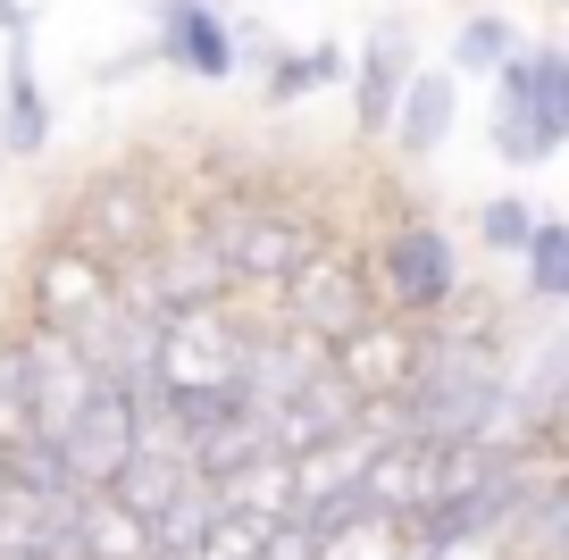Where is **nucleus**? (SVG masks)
Listing matches in <instances>:
<instances>
[{
  "instance_id": "nucleus-14",
  "label": "nucleus",
  "mask_w": 569,
  "mask_h": 560,
  "mask_svg": "<svg viewBox=\"0 0 569 560\" xmlns=\"http://www.w3.org/2000/svg\"><path fill=\"white\" fill-rule=\"evenodd\" d=\"M419 351H427V327H410V318H377V327H360L352 343L336 351V368L369 393V410H386V402H402V393H410Z\"/></svg>"
},
{
  "instance_id": "nucleus-1",
  "label": "nucleus",
  "mask_w": 569,
  "mask_h": 560,
  "mask_svg": "<svg viewBox=\"0 0 569 560\" xmlns=\"http://www.w3.org/2000/svg\"><path fill=\"white\" fill-rule=\"evenodd\" d=\"M486 151L502 168H552L569 151V42L536 34L486 92Z\"/></svg>"
},
{
  "instance_id": "nucleus-27",
  "label": "nucleus",
  "mask_w": 569,
  "mask_h": 560,
  "mask_svg": "<svg viewBox=\"0 0 569 560\" xmlns=\"http://www.w3.org/2000/svg\"><path fill=\"white\" fill-rule=\"evenodd\" d=\"M34 34V0H0V42Z\"/></svg>"
},
{
  "instance_id": "nucleus-17",
  "label": "nucleus",
  "mask_w": 569,
  "mask_h": 560,
  "mask_svg": "<svg viewBox=\"0 0 569 560\" xmlns=\"http://www.w3.org/2000/svg\"><path fill=\"white\" fill-rule=\"evenodd\" d=\"M310 92H352V51L343 42H302V51H277L260 76L268 109H302Z\"/></svg>"
},
{
  "instance_id": "nucleus-16",
  "label": "nucleus",
  "mask_w": 569,
  "mask_h": 560,
  "mask_svg": "<svg viewBox=\"0 0 569 560\" xmlns=\"http://www.w3.org/2000/svg\"><path fill=\"white\" fill-rule=\"evenodd\" d=\"M193 486H201V477H193V460H184L177 443H142V452L126 460V477H118L109 493H118V502L134 510L142 527H160V519H168V510H177Z\"/></svg>"
},
{
  "instance_id": "nucleus-22",
  "label": "nucleus",
  "mask_w": 569,
  "mask_h": 560,
  "mask_svg": "<svg viewBox=\"0 0 569 560\" xmlns=\"http://www.w3.org/2000/svg\"><path fill=\"white\" fill-rule=\"evenodd\" d=\"M536 227H545V210H536L528 193H486L478 201V251L486 260H528Z\"/></svg>"
},
{
  "instance_id": "nucleus-19",
  "label": "nucleus",
  "mask_w": 569,
  "mask_h": 560,
  "mask_svg": "<svg viewBox=\"0 0 569 560\" xmlns=\"http://www.w3.org/2000/svg\"><path fill=\"white\" fill-rule=\"evenodd\" d=\"M76 536H84L92 560H151V527L118 493H76Z\"/></svg>"
},
{
  "instance_id": "nucleus-18",
  "label": "nucleus",
  "mask_w": 569,
  "mask_h": 560,
  "mask_svg": "<svg viewBox=\"0 0 569 560\" xmlns=\"http://www.w3.org/2000/svg\"><path fill=\"white\" fill-rule=\"evenodd\" d=\"M528 26L519 18H502V9H469L461 26H452V51H445V68L461 76V84H495L502 68H511L519 51H528Z\"/></svg>"
},
{
  "instance_id": "nucleus-4",
  "label": "nucleus",
  "mask_w": 569,
  "mask_h": 560,
  "mask_svg": "<svg viewBox=\"0 0 569 560\" xmlns=\"http://www.w3.org/2000/svg\"><path fill=\"white\" fill-rule=\"evenodd\" d=\"M68 234H84L109 268H142L151 251L177 243V234H168V184L142 168V159H118V168L84 176V193H76V210H68Z\"/></svg>"
},
{
  "instance_id": "nucleus-29",
  "label": "nucleus",
  "mask_w": 569,
  "mask_h": 560,
  "mask_svg": "<svg viewBox=\"0 0 569 560\" xmlns=\"http://www.w3.org/2000/svg\"><path fill=\"white\" fill-rule=\"evenodd\" d=\"M151 560H201V552H151Z\"/></svg>"
},
{
  "instance_id": "nucleus-9",
  "label": "nucleus",
  "mask_w": 569,
  "mask_h": 560,
  "mask_svg": "<svg viewBox=\"0 0 569 560\" xmlns=\"http://www.w3.org/2000/svg\"><path fill=\"white\" fill-rule=\"evenodd\" d=\"M419 34H410V18H377L369 34H360V59H352V134L360 142H386L393 118H402V92L419 84Z\"/></svg>"
},
{
  "instance_id": "nucleus-20",
  "label": "nucleus",
  "mask_w": 569,
  "mask_h": 560,
  "mask_svg": "<svg viewBox=\"0 0 569 560\" xmlns=\"http://www.w3.org/2000/svg\"><path fill=\"white\" fill-rule=\"evenodd\" d=\"M519 402H528V427L569 419V327H552L545 343L519 360Z\"/></svg>"
},
{
  "instance_id": "nucleus-3",
  "label": "nucleus",
  "mask_w": 569,
  "mask_h": 560,
  "mask_svg": "<svg viewBox=\"0 0 569 560\" xmlns=\"http://www.w3.org/2000/svg\"><path fill=\"white\" fill-rule=\"evenodd\" d=\"M369 277H377V301H386V318H410V327H445V318L461 310V293H469L461 243H452V234L436 227L427 210H402L386 234H377Z\"/></svg>"
},
{
  "instance_id": "nucleus-5",
  "label": "nucleus",
  "mask_w": 569,
  "mask_h": 560,
  "mask_svg": "<svg viewBox=\"0 0 569 560\" xmlns=\"http://www.w3.org/2000/svg\"><path fill=\"white\" fill-rule=\"evenodd\" d=\"M377 318H386V301H377V277H369V260H360L352 243H327L319 260L277 293V327L310 334L319 351H343L360 327H377Z\"/></svg>"
},
{
  "instance_id": "nucleus-21",
  "label": "nucleus",
  "mask_w": 569,
  "mask_h": 560,
  "mask_svg": "<svg viewBox=\"0 0 569 560\" xmlns=\"http://www.w3.org/2000/svg\"><path fill=\"white\" fill-rule=\"evenodd\" d=\"M519 301L528 310H569V218L561 210H545L528 260H519Z\"/></svg>"
},
{
  "instance_id": "nucleus-13",
  "label": "nucleus",
  "mask_w": 569,
  "mask_h": 560,
  "mask_svg": "<svg viewBox=\"0 0 569 560\" xmlns=\"http://www.w3.org/2000/svg\"><path fill=\"white\" fill-rule=\"evenodd\" d=\"M336 360V351H319L310 334H293V327H251V351H243V402L260 410V419H277V410H293L310 393V377Z\"/></svg>"
},
{
  "instance_id": "nucleus-12",
  "label": "nucleus",
  "mask_w": 569,
  "mask_h": 560,
  "mask_svg": "<svg viewBox=\"0 0 569 560\" xmlns=\"http://www.w3.org/2000/svg\"><path fill=\"white\" fill-rule=\"evenodd\" d=\"M59 134V109H51V84H42V59H34V34L0 42V159H42Z\"/></svg>"
},
{
  "instance_id": "nucleus-24",
  "label": "nucleus",
  "mask_w": 569,
  "mask_h": 560,
  "mask_svg": "<svg viewBox=\"0 0 569 560\" xmlns=\"http://www.w3.org/2000/svg\"><path fill=\"white\" fill-rule=\"evenodd\" d=\"M511 560H569V477L528 502V519L511 527Z\"/></svg>"
},
{
  "instance_id": "nucleus-2",
  "label": "nucleus",
  "mask_w": 569,
  "mask_h": 560,
  "mask_svg": "<svg viewBox=\"0 0 569 560\" xmlns=\"http://www.w3.org/2000/svg\"><path fill=\"white\" fill-rule=\"evenodd\" d=\"M201 234H210L218 260L234 268V293H268V301L336 243L327 218L302 210V201H227V210L201 218Z\"/></svg>"
},
{
  "instance_id": "nucleus-26",
  "label": "nucleus",
  "mask_w": 569,
  "mask_h": 560,
  "mask_svg": "<svg viewBox=\"0 0 569 560\" xmlns=\"http://www.w3.org/2000/svg\"><path fill=\"white\" fill-rule=\"evenodd\" d=\"M319 552H327V543L310 536L302 519H284V527H268V552L260 560H319Z\"/></svg>"
},
{
  "instance_id": "nucleus-30",
  "label": "nucleus",
  "mask_w": 569,
  "mask_h": 560,
  "mask_svg": "<svg viewBox=\"0 0 569 560\" xmlns=\"http://www.w3.org/2000/svg\"><path fill=\"white\" fill-rule=\"evenodd\" d=\"M0 486H9V460H0Z\"/></svg>"
},
{
  "instance_id": "nucleus-7",
  "label": "nucleus",
  "mask_w": 569,
  "mask_h": 560,
  "mask_svg": "<svg viewBox=\"0 0 569 560\" xmlns=\"http://www.w3.org/2000/svg\"><path fill=\"white\" fill-rule=\"evenodd\" d=\"M142 18H151V59L184 84H234L243 68V34L218 0H142Z\"/></svg>"
},
{
  "instance_id": "nucleus-15",
  "label": "nucleus",
  "mask_w": 569,
  "mask_h": 560,
  "mask_svg": "<svg viewBox=\"0 0 569 560\" xmlns=\"http://www.w3.org/2000/svg\"><path fill=\"white\" fill-rule=\"evenodd\" d=\"M461 76L452 68H419V84L402 92V118H393V134H386V151L402 159V168H419V159H436L452 142V126H461Z\"/></svg>"
},
{
  "instance_id": "nucleus-23",
  "label": "nucleus",
  "mask_w": 569,
  "mask_h": 560,
  "mask_svg": "<svg viewBox=\"0 0 569 560\" xmlns=\"http://www.w3.org/2000/svg\"><path fill=\"white\" fill-rule=\"evenodd\" d=\"M42 427H34V377H26V343L9 334L0 343V460L9 452H26Z\"/></svg>"
},
{
  "instance_id": "nucleus-6",
  "label": "nucleus",
  "mask_w": 569,
  "mask_h": 560,
  "mask_svg": "<svg viewBox=\"0 0 569 560\" xmlns=\"http://www.w3.org/2000/svg\"><path fill=\"white\" fill-rule=\"evenodd\" d=\"M18 301H26V327L84 334L92 318L109 310V301H126V268H109L101 251L84 243V234L59 227V234H42V251H34V268H26Z\"/></svg>"
},
{
  "instance_id": "nucleus-11",
  "label": "nucleus",
  "mask_w": 569,
  "mask_h": 560,
  "mask_svg": "<svg viewBox=\"0 0 569 560\" xmlns=\"http://www.w3.org/2000/svg\"><path fill=\"white\" fill-rule=\"evenodd\" d=\"M18 343H26V377H34V427H42V443H51L59 427L109 386V377L84 360V343L59 334V327H18Z\"/></svg>"
},
{
  "instance_id": "nucleus-25",
  "label": "nucleus",
  "mask_w": 569,
  "mask_h": 560,
  "mask_svg": "<svg viewBox=\"0 0 569 560\" xmlns=\"http://www.w3.org/2000/svg\"><path fill=\"white\" fill-rule=\"evenodd\" d=\"M260 552H268V519H243V510L218 502V527L201 543V560H260Z\"/></svg>"
},
{
  "instance_id": "nucleus-8",
  "label": "nucleus",
  "mask_w": 569,
  "mask_h": 560,
  "mask_svg": "<svg viewBox=\"0 0 569 560\" xmlns=\"http://www.w3.org/2000/svg\"><path fill=\"white\" fill-rule=\"evenodd\" d=\"M59 460H68V477H76V493H109L126 477V460L151 443V427H142V402L126 386H101L84 410H76L68 427H59Z\"/></svg>"
},
{
  "instance_id": "nucleus-10",
  "label": "nucleus",
  "mask_w": 569,
  "mask_h": 560,
  "mask_svg": "<svg viewBox=\"0 0 569 560\" xmlns=\"http://www.w3.org/2000/svg\"><path fill=\"white\" fill-rule=\"evenodd\" d=\"M360 486H369L377 519L419 536V527L436 519V443L427 436H377L369 452H360Z\"/></svg>"
},
{
  "instance_id": "nucleus-28",
  "label": "nucleus",
  "mask_w": 569,
  "mask_h": 560,
  "mask_svg": "<svg viewBox=\"0 0 569 560\" xmlns=\"http://www.w3.org/2000/svg\"><path fill=\"white\" fill-rule=\"evenodd\" d=\"M18 327H26V301H18V293H0V343H9Z\"/></svg>"
}]
</instances>
